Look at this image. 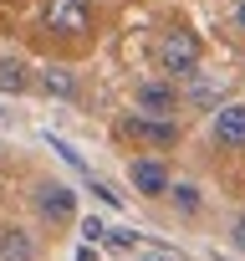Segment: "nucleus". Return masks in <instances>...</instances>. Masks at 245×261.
<instances>
[{"label":"nucleus","instance_id":"nucleus-2","mask_svg":"<svg viewBox=\"0 0 245 261\" xmlns=\"http://www.w3.org/2000/svg\"><path fill=\"white\" fill-rule=\"evenodd\" d=\"M46 26L56 36H87L92 31V6L87 0H51L46 6Z\"/></svg>","mask_w":245,"mask_h":261},{"label":"nucleus","instance_id":"nucleus-12","mask_svg":"<svg viewBox=\"0 0 245 261\" xmlns=\"http://www.w3.org/2000/svg\"><path fill=\"white\" fill-rule=\"evenodd\" d=\"M220 92H225V82H199V87H194V102H204V108H209Z\"/></svg>","mask_w":245,"mask_h":261},{"label":"nucleus","instance_id":"nucleus-9","mask_svg":"<svg viewBox=\"0 0 245 261\" xmlns=\"http://www.w3.org/2000/svg\"><path fill=\"white\" fill-rule=\"evenodd\" d=\"M41 92H51V97H77V82H72L62 67H46V72H41Z\"/></svg>","mask_w":245,"mask_h":261},{"label":"nucleus","instance_id":"nucleus-10","mask_svg":"<svg viewBox=\"0 0 245 261\" xmlns=\"http://www.w3.org/2000/svg\"><path fill=\"white\" fill-rule=\"evenodd\" d=\"M26 87V67L21 62H0V92H21Z\"/></svg>","mask_w":245,"mask_h":261},{"label":"nucleus","instance_id":"nucleus-1","mask_svg":"<svg viewBox=\"0 0 245 261\" xmlns=\"http://www.w3.org/2000/svg\"><path fill=\"white\" fill-rule=\"evenodd\" d=\"M159 67H164L169 77L199 72V41H194V31H169V36L159 41Z\"/></svg>","mask_w":245,"mask_h":261},{"label":"nucleus","instance_id":"nucleus-15","mask_svg":"<svg viewBox=\"0 0 245 261\" xmlns=\"http://www.w3.org/2000/svg\"><path fill=\"white\" fill-rule=\"evenodd\" d=\"M77 261H97V251H92V246H82V251H77Z\"/></svg>","mask_w":245,"mask_h":261},{"label":"nucleus","instance_id":"nucleus-13","mask_svg":"<svg viewBox=\"0 0 245 261\" xmlns=\"http://www.w3.org/2000/svg\"><path fill=\"white\" fill-rule=\"evenodd\" d=\"M107 241H112L117 251H133V241H138V236H133V230H107Z\"/></svg>","mask_w":245,"mask_h":261},{"label":"nucleus","instance_id":"nucleus-14","mask_svg":"<svg viewBox=\"0 0 245 261\" xmlns=\"http://www.w3.org/2000/svg\"><path fill=\"white\" fill-rule=\"evenodd\" d=\"M230 241H235V251H245V215H235V225H230Z\"/></svg>","mask_w":245,"mask_h":261},{"label":"nucleus","instance_id":"nucleus-3","mask_svg":"<svg viewBox=\"0 0 245 261\" xmlns=\"http://www.w3.org/2000/svg\"><path fill=\"white\" fill-rule=\"evenodd\" d=\"M36 210H41L51 225H67V220L77 215V195H72L67 185H51V179H46V185H36Z\"/></svg>","mask_w":245,"mask_h":261},{"label":"nucleus","instance_id":"nucleus-7","mask_svg":"<svg viewBox=\"0 0 245 261\" xmlns=\"http://www.w3.org/2000/svg\"><path fill=\"white\" fill-rule=\"evenodd\" d=\"M0 261H36V241L26 230H0Z\"/></svg>","mask_w":245,"mask_h":261},{"label":"nucleus","instance_id":"nucleus-17","mask_svg":"<svg viewBox=\"0 0 245 261\" xmlns=\"http://www.w3.org/2000/svg\"><path fill=\"white\" fill-rule=\"evenodd\" d=\"M235 21H240V31H245V0H240V11H235Z\"/></svg>","mask_w":245,"mask_h":261},{"label":"nucleus","instance_id":"nucleus-6","mask_svg":"<svg viewBox=\"0 0 245 261\" xmlns=\"http://www.w3.org/2000/svg\"><path fill=\"white\" fill-rule=\"evenodd\" d=\"M133 185H138L143 195H169V169H164L159 159H138V164H133Z\"/></svg>","mask_w":245,"mask_h":261},{"label":"nucleus","instance_id":"nucleus-8","mask_svg":"<svg viewBox=\"0 0 245 261\" xmlns=\"http://www.w3.org/2000/svg\"><path fill=\"white\" fill-rule=\"evenodd\" d=\"M138 108H143V113H174V87H169V82L138 87Z\"/></svg>","mask_w":245,"mask_h":261},{"label":"nucleus","instance_id":"nucleus-5","mask_svg":"<svg viewBox=\"0 0 245 261\" xmlns=\"http://www.w3.org/2000/svg\"><path fill=\"white\" fill-rule=\"evenodd\" d=\"M122 128H128V134L133 139H148V144H179V128L169 123V118H128V123H122Z\"/></svg>","mask_w":245,"mask_h":261},{"label":"nucleus","instance_id":"nucleus-11","mask_svg":"<svg viewBox=\"0 0 245 261\" xmlns=\"http://www.w3.org/2000/svg\"><path fill=\"white\" fill-rule=\"evenodd\" d=\"M174 200H179V210H189V215L199 210V190H194V185H174Z\"/></svg>","mask_w":245,"mask_h":261},{"label":"nucleus","instance_id":"nucleus-16","mask_svg":"<svg viewBox=\"0 0 245 261\" xmlns=\"http://www.w3.org/2000/svg\"><path fill=\"white\" fill-rule=\"evenodd\" d=\"M143 261H174V256H169V251H154V256H143Z\"/></svg>","mask_w":245,"mask_h":261},{"label":"nucleus","instance_id":"nucleus-4","mask_svg":"<svg viewBox=\"0 0 245 261\" xmlns=\"http://www.w3.org/2000/svg\"><path fill=\"white\" fill-rule=\"evenodd\" d=\"M215 139L230 144V149L245 144V102H225V108L215 113Z\"/></svg>","mask_w":245,"mask_h":261}]
</instances>
